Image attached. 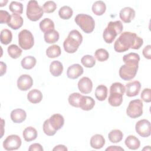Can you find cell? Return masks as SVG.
<instances>
[{"label": "cell", "instance_id": "obj_1", "mask_svg": "<svg viewBox=\"0 0 151 151\" xmlns=\"http://www.w3.org/2000/svg\"><path fill=\"white\" fill-rule=\"evenodd\" d=\"M143 44V39L136 33L125 31L122 33L115 41L114 49L116 52H123L129 50V48L138 50Z\"/></svg>", "mask_w": 151, "mask_h": 151}, {"label": "cell", "instance_id": "obj_2", "mask_svg": "<svg viewBox=\"0 0 151 151\" xmlns=\"http://www.w3.org/2000/svg\"><path fill=\"white\" fill-rule=\"evenodd\" d=\"M82 41L83 36L81 33L76 29H73L69 32L68 37L64 41V49L68 53H74Z\"/></svg>", "mask_w": 151, "mask_h": 151}, {"label": "cell", "instance_id": "obj_3", "mask_svg": "<svg viewBox=\"0 0 151 151\" xmlns=\"http://www.w3.org/2000/svg\"><path fill=\"white\" fill-rule=\"evenodd\" d=\"M123 29V25L120 21L109 22L103 34L104 41L107 44L112 43L116 36L122 32Z\"/></svg>", "mask_w": 151, "mask_h": 151}, {"label": "cell", "instance_id": "obj_4", "mask_svg": "<svg viewBox=\"0 0 151 151\" xmlns=\"http://www.w3.org/2000/svg\"><path fill=\"white\" fill-rule=\"evenodd\" d=\"M74 21L85 33H91L94 29L95 22L93 17L90 15L85 14H80L76 15Z\"/></svg>", "mask_w": 151, "mask_h": 151}, {"label": "cell", "instance_id": "obj_5", "mask_svg": "<svg viewBox=\"0 0 151 151\" xmlns=\"http://www.w3.org/2000/svg\"><path fill=\"white\" fill-rule=\"evenodd\" d=\"M44 11L42 8L38 5L37 1H29L27 6L26 14L27 18L32 21L39 20L43 15Z\"/></svg>", "mask_w": 151, "mask_h": 151}, {"label": "cell", "instance_id": "obj_6", "mask_svg": "<svg viewBox=\"0 0 151 151\" xmlns=\"http://www.w3.org/2000/svg\"><path fill=\"white\" fill-rule=\"evenodd\" d=\"M18 44L25 50L31 49L34 44L32 34L27 29H22L18 34Z\"/></svg>", "mask_w": 151, "mask_h": 151}, {"label": "cell", "instance_id": "obj_7", "mask_svg": "<svg viewBox=\"0 0 151 151\" xmlns=\"http://www.w3.org/2000/svg\"><path fill=\"white\" fill-rule=\"evenodd\" d=\"M138 67L139 65L126 63L120 67L119 72V76L124 80H130L136 76Z\"/></svg>", "mask_w": 151, "mask_h": 151}, {"label": "cell", "instance_id": "obj_8", "mask_svg": "<svg viewBox=\"0 0 151 151\" xmlns=\"http://www.w3.org/2000/svg\"><path fill=\"white\" fill-rule=\"evenodd\" d=\"M143 103L140 99H135L130 101L126 109L128 116L132 119H136L141 116L143 114Z\"/></svg>", "mask_w": 151, "mask_h": 151}, {"label": "cell", "instance_id": "obj_9", "mask_svg": "<svg viewBox=\"0 0 151 151\" xmlns=\"http://www.w3.org/2000/svg\"><path fill=\"white\" fill-rule=\"evenodd\" d=\"M21 145V139L17 134H11L6 137L3 142V147L6 150L18 149Z\"/></svg>", "mask_w": 151, "mask_h": 151}, {"label": "cell", "instance_id": "obj_10", "mask_svg": "<svg viewBox=\"0 0 151 151\" xmlns=\"http://www.w3.org/2000/svg\"><path fill=\"white\" fill-rule=\"evenodd\" d=\"M135 129L137 133L141 137H147L151 133L150 123L146 119L140 120L136 123Z\"/></svg>", "mask_w": 151, "mask_h": 151}, {"label": "cell", "instance_id": "obj_11", "mask_svg": "<svg viewBox=\"0 0 151 151\" xmlns=\"http://www.w3.org/2000/svg\"><path fill=\"white\" fill-rule=\"evenodd\" d=\"M33 85V80L28 74H22L17 80V87L21 91H27Z\"/></svg>", "mask_w": 151, "mask_h": 151}, {"label": "cell", "instance_id": "obj_12", "mask_svg": "<svg viewBox=\"0 0 151 151\" xmlns=\"http://www.w3.org/2000/svg\"><path fill=\"white\" fill-rule=\"evenodd\" d=\"M141 84L139 81L135 80L129 82L126 84L125 90L127 96L134 97L137 96L140 90Z\"/></svg>", "mask_w": 151, "mask_h": 151}, {"label": "cell", "instance_id": "obj_13", "mask_svg": "<svg viewBox=\"0 0 151 151\" xmlns=\"http://www.w3.org/2000/svg\"><path fill=\"white\" fill-rule=\"evenodd\" d=\"M135 11L131 7L122 8L119 13L120 18L125 23H130L135 17Z\"/></svg>", "mask_w": 151, "mask_h": 151}, {"label": "cell", "instance_id": "obj_14", "mask_svg": "<svg viewBox=\"0 0 151 151\" xmlns=\"http://www.w3.org/2000/svg\"><path fill=\"white\" fill-rule=\"evenodd\" d=\"M78 88L81 93L88 94L92 91L93 83L88 77H83L78 82Z\"/></svg>", "mask_w": 151, "mask_h": 151}, {"label": "cell", "instance_id": "obj_15", "mask_svg": "<svg viewBox=\"0 0 151 151\" xmlns=\"http://www.w3.org/2000/svg\"><path fill=\"white\" fill-rule=\"evenodd\" d=\"M84 70L82 66L79 64H74L67 68V76L71 79H76L79 77L83 73Z\"/></svg>", "mask_w": 151, "mask_h": 151}, {"label": "cell", "instance_id": "obj_16", "mask_svg": "<svg viewBox=\"0 0 151 151\" xmlns=\"http://www.w3.org/2000/svg\"><path fill=\"white\" fill-rule=\"evenodd\" d=\"M11 119L15 123H21L27 117V113L25 110L21 109H16L11 112Z\"/></svg>", "mask_w": 151, "mask_h": 151}, {"label": "cell", "instance_id": "obj_17", "mask_svg": "<svg viewBox=\"0 0 151 151\" xmlns=\"http://www.w3.org/2000/svg\"><path fill=\"white\" fill-rule=\"evenodd\" d=\"M51 126L57 131L60 130L64 124V119L60 114H54L49 119Z\"/></svg>", "mask_w": 151, "mask_h": 151}, {"label": "cell", "instance_id": "obj_18", "mask_svg": "<svg viewBox=\"0 0 151 151\" xmlns=\"http://www.w3.org/2000/svg\"><path fill=\"white\" fill-rule=\"evenodd\" d=\"M23 22V18L20 15L17 14H12L11 15L10 21L7 25L12 29L17 30L22 26Z\"/></svg>", "mask_w": 151, "mask_h": 151}, {"label": "cell", "instance_id": "obj_19", "mask_svg": "<svg viewBox=\"0 0 151 151\" xmlns=\"http://www.w3.org/2000/svg\"><path fill=\"white\" fill-rule=\"evenodd\" d=\"M95 105L94 100L89 96H83L80 103V108L85 111H89L91 110Z\"/></svg>", "mask_w": 151, "mask_h": 151}, {"label": "cell", "instance_id": "obj_20", "mask_svg": "<svg viewBox=\"0 0 151 151\" xmlns=\"http://www.w3.org/2000/svg\"><path fill=\"white\" fill-rule=\"evenodd\" d=\"M105 144V139L104 137L100 134L93 135L90 139V146L91 147L99 149L102 148Z\"/></svg>", "mask_w": 151, "mask_h": 151}, {"label": "cell", "instance_id": "obj_21", "mask_svg": "<svg viewBox=\"0 0 151 151\" xmlns=\"http://www.w3.org/2000/svg\"><path fill=\"white\" fill-rule=\"evenodd\" d=\"M27 99L31 103L37 104L42 100V94L40 90L37 89H33L28 92L27 94Z\"/></svg>", "mask_w": 151, "mask_h": 151}, {"label": "cell", "instance_id": "obj_22", "mask_svg": "<svg viewBox=\"0 0 151 151\" xmlns=\"http://www.w3.org/2000/svg\"><path fill=\"white\" fill-rule=\"evenodd\" d=\"M50 71L52 76L54 77L60 76L63 71V66L62 63L59 61H53L50 65Z\"/></svg>", "mask_w": 151, "mask_h": 151}, {"label": "cell", "instance_id": "obj_23", "mask_svg": "<svg viewBox=\"0 0 151 151\" xmlns=\"http://www.w3.org/2000/svg\"><path fill=\"white\" fill-rule=\"evenodd\" d=\"M22 136L25 141L31 142L37 138V131L34 127L29 126L24 130L22 132Z\"/></svg>", "mask_w": 151, "mask_h": 151}, {"label": "cell", "instance_id": "obj_24", "mask_svg": "<svg viewBox=\"0 0 151 151\" xmlns=\"http://www.w3.org/2000/svg\"><path fill=\"white\" fill-rule=\"evenodd\" d=\"M126 146L131 150H136L140 146V142L138 138L133 135L128 136L124 141Z\"/></svg>", "mask_w": 151, "mask_h": 151}, {"label": "cell", "instance_id": "obj_25", "mask_svg": "<svg viewBox=\"0 0 151 151\" xmlns=\"http://www.w3.org/2000/svg\"><path fill=\"white\" fill-rule=\"evenodd\" d=\"M123 94L119 93H111L109 97L108 102L113 107L120 106L123 102Z\"/></svg>", "mask_w": 151, "mask_h": 151}, {"label": "cell", "instance_id": "obj_26", "mask_svg": "<svg viewBox=\"0 0 151 151\" xmlns=\"http://www.w3.org/2000/svg\"><path fill=\"white\" fill-rule=\"evenodd\" d=\"M40 28L44 33L52 31L54 29V23L51 19L45 18L40 22Z\"/></svg>", "mask_w": 151, "mask_h": 151}, {"label": "cell", "instance_id": "obj_27", "mask_svg": "<svg viewBox=\"0 0 151 151\" xmlns=\"http://www.w3.org/2000/svg\"><path fill=\"white\" fill-rule=\"evenodd\" d=\"M106 10L105 3L102 1L94 2L92 6V11L96 15H102Z\"/></svg>", "mask_w": 151, "mask_h": 151}, {"label": "cell", "instance_id": "obj_28", "mask_svg": "<svg viewBox=\"0 0 151 151\" xmlns=\"http://www.w3.org/2000/svg\"><path fill=\"white\" fill-rule=\"evenodd\" d=\"M37 60L36 58L31 55H28L25 57L21 62V66L23 68L26 70L32 69L36 64Z\"/></svg>", "mask_w": 151, "mask_h": 151}, {"label": "cell", "instance_id": "obj_29", "mask_svg": "<svg viewBox=\"0 0 151 151\" xmlns=\"http://www.w3.org/2000/svg\"><path fill=\"white\" fill-rule=\"evenodd\" d=\"M107 88L106 86L101 84L97 87L95 90V96L99 101H104L107 96Z\"/></svg>", "mask_w": 151, "mask_h": 151}, {"label": "cell", "instance_id": "obj_30", "mask_svg": "<svg viewBox=\"0 0 151 151\" xmlns=\"http://www.w3.org/2000/svg\"><path fill=\"white\" fill-rule=\"evenodd\" d=\"M123 61L125 64L130 63L139 65V62L140 61V56L137 53L130 52L124 55L123 57Z\"/></svg>", "mask_w": 151, "mask_h": 151}, {"label": "cell", "instance_id": "obj_31", "mask_svg": "<svg viewBox=\"0 0 151 151\" xmlns=\"http://www.w3.org/2000/svg\"><path fill=\"white\" fill-rule=\"evenodd\" d=\"M108 137L111 143H118L122 140L123 134L121 130L119 129H114L109 132Z\"/></svg>", "mask_w": 151, "mask_h": 151}, {"label": "cell", "instance_id": "obj_32", "mask_svg": "<svg viewBox=\"0 0 151 151\" xmlns=\"http://www.w3.org/2000/svg\"><path fill=\"white\" fill-rule=\"evenodd\" d=\"M61 53V51L60 46L55 44L50 46L46 50V55L48 57L51 58L59 57Z\"/></svg>", "mask_w": 151, "mask_h": 151}, {"label": "cell", "instance_id": "obj_33", "mask_svg": "<svg viewBox=\"0 0 151 151\" xmlns=\"http://www.w3.org/2000/svg\"><path fill=\"white\" fill-rule=\"evenodd\" d=\"M59 33L56 30L54 29L52 31L44 33V40L48 44H54L59 40Z\"/></svg>", "mask_w": 151, "mask_h": 151}, {"label": "cell", "instance_id": "obj_34", "mask_svg": "<svg viewBox=\"0 0 151 151\" xmlns=\"http://www.w3.org/2000/svg\"><path fill=\"white\" fill-rule=\"evenodd\" d=\"M7 51L9 57L16 59L21 56L22 50L16 44H11L8 47Z\"/></svg>", "mask_w": 151, "mask_h": 151}, {"label": "cell", "instance_id": "obj_35", "mask_svg": "<svg viewBox=\"0 0 151 151\" xmlns=\"http://www.w3.org/2000/svg\"><path fill=\"white\" fill-rule=\"evenodd\" d=\"M73 14V11L72 8L66 5L61 7L58 11L59 17L63 19H70L72 17Z\"/></svg>", "mask_w": 151, "mask_h": 151}, {"label": "cell", "instance_id": "obj_36", "mask_svg": "<svg viewBox=\"0 0 151 151\" xmlns=\"http://www.w3.org/2000/svg\"><path fill=\"white\" fill-rule=\"evenodd\" d=\"M12 39V34L10 30L8 29H4L1 32L0 40L1 42L4 45L9 44Z\"/></svg>", "mask_w": 151, "mask_h": 151}, {"label": "cell", "instance_id": "obj_37", "mask_svg": "<svg viewBox=\"0 0 151 151\" xmlns=\"http://www.w3.org/2000/svg\"><path fill=\"white\" fill-rule=\"evenodd\" d=\"M82 96H83L79 93H73L68 97V103L73 107H79Z\"/></svg>", "mask_w": 151, "mask_h": 151}, {"label": "cell", "instance_id": "obj_38", "mask_svg": "<svg viewBox=\"0 0 151 151\" xmlns=\"http://www.w3.org/2000/svg\"><path fill=\"white\" fill-rule=\"evenodd\" d=\"M94 57L99 61L103 62L106 61L109 58V54L106 50L104 48H99L95 51Z\"/></svg>", "mask_w": 151, "mask_h": 151}, {"label": "cell", "instance_id": "obj_39", "mask_svg": "<svg viewBox=\"0 0 151 151\" xmlns=\"http://www.w3.org/2000/svg\"><path fill=\"white\" fill-rule=\"evenodd\" d=\"M81 63L87 68H92L96 64V60L91 55H86L81 58Z\"/></svg>", "mask_w": 151, "mask_h": 151}, {"label": "cell", "instance_id": "obj_40", "mask_svg": "<svg viewBox=\"0 0 151 151\" xmlns=\"http://www.w3.org/2000/svg\"><path fill=\"white\" fill-rule=\"evenodd\" d=\"M9 9L13 14L20 15L23 12V5L19 2L12 1L9 6Z\"/></svg>", "mask_w": 151, "mask_h": 151}, {"label": "cell", "instance_id": "obj_41", "mask_svg": "<svg viewBox=\"0 0 151 151\" xmlns=\"http://www.w3.org/2000/svg\"><path fill=\"white\" fill-rule=\"evenodd\" d=\"M125 92V87L124 85L119 82L113 83L110 87V93H119L124 94Z\"/></svg>", "mask_w": 151, "mask_h": 151}, {"label": "cell", "instance_id": "obj_42", "mask_svg": "<svg viewBox=\"0 0 151 151\" xmlns=\"http://www.w3.org/2000/svg\"><path fill=\"white\" fill-rule=\"evenodd\" d=\"M43 131L44 132V133L45 134H47V136H53L54 135L56 132L57 130H55L50 124V121L49 119H47L46 120H45V122L43 123Z\"/></svg>", "mask_w": 151, "mask_h": 151}, {"label": "cell", "instance_id": "obj_43", "mask_svg": "<svg viewBox=\"0 0 151 151\" xmlns=\"http://www.w3.org/2000/svg\"><path fill=\"white\" fill-rule=\"evenodd\" d=\"M42 8L44 12L49 14L55 11V10L57 8V5L55 2L54 1H48L44 4Z\"/></svg>", "mask_w": 151, "mask_h": 151}, {"label": "cell", "instance_id": "obj_44", "mask_svg": "<svg viewBox=\"0 0 151 151\" xmlns=\"http://www.w3.org/2000/svg\"><path fill=\"white\" fill-rule=\"evenodd\" d=\"M141 99L146 103L151 101V90L149 88H146L142 91L140 95Z\"/></svg>", "mask_w": 151, "mask_h": 151}, {"label": "cell", "instance_id": "obj_45", "mask_svg": "<svg viewBox=\"0 0 151 151\" xmlns=\"http://www.w3.org/2000/svg\"><path fill=\"white\" fill-rule=\"evenodd\" d=\"M11 15L6 11H0V23L1 24H8L10 21Z\"/></svg>", "mask_w": 151, "mask_h": 151}, {"label": "cell", "instance_id": "obj_46", "mask_svg": "<svg viewBox=\"0 0 151 151\" xmlns=\"http://www.w3.org/2000/svg\"><path fill=\"white\" fill-rule=\"evenodd\" d=\"M143 55L145 58L150 60L151 58V45H147L143 49Z\"/></svg>", "mask_w": 151, "mask_h": 151}, {"label": "cell", "instance_id": "obj_47", "mask_svg": "<svg viewBox=\"0 0 151 151\" xmlns=\"http://www.w3.org/2000/svg\"><path fill=\"white\" fill-rule=\"evenodd\" d=\"M43 150L44 149L41 145L37 143L31 145L28 148L29 151H43Z\"/></svg>", "mask_w": 151, "mask_h": 151}, {"label": "cell", "instance_id": "obj_48", "mask_svg": "<svg viewBox=\"0 0 151 151\" xmlns=\"http://www.w3.org/2000/svg\"><path fill=\"white\" fill-rule=\"evenodd\" d=\"M106 150H111V151H119L122 150L123 151L124 149L121 147L120 146H110V147H107L106 149Z\"/></svg>", "mask_w": 151, "mask_h": 151}, {"label": "cell", "instance_id": "obj_49", "mask_svg": "<svg viewBox=\"0 0 151 151\" xmlns=\"http://www.w3.org/2000/svg\"><path fill=\"white\" fill-rule=\"evenodd\" d=\"M52 150L55 151V150H60V151H67V148L66 147V146H65L64 145H58L56 146H55Z\"/></svg>", "mask_w": 151, "mask_h": 151}, {"label": "cell", "instance_id": "obj_50", "mask_svg": "<svg viewBox=\"0 0 151 151\" xmlns=\"http://www.w3.org/2000/svg\"><path fill=\"white\" fill-rule=\"evenodd\" d=\"M1 76H2L5 74L6 71V65L2 61H1Z\"/></svg>", "mask_w": 151, "mask_h": 151}, {"label": "cell", "instance_id": "obj_51", "mask_svg": "<svg viewBox=\"0 0 151 151\" xmlns=\"http://www.w3.org/2000/svg\"><path fill=\"white\" fill-rule=\"evenodd\" d=\"M7 2H8V1H6L5 2V1H1V5H0V6H3L5 5Z\"/></svg>", "mask_w": 151, "mask_h": 151}]
</instances>
